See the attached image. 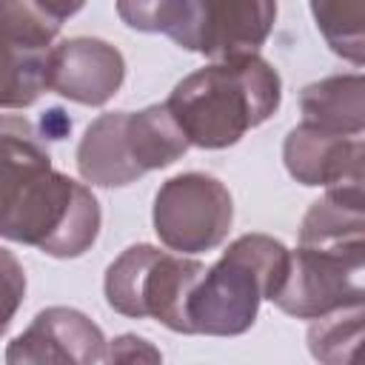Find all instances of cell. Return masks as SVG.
<instances>
[{"mask_svg": "<svg viewBox=\"0 0 365 365\" xmlns=\"http://www.w3.org/2000/svg\"><path fill=\"white\" fill-rule=\"evenodd\" d=\"M100 220L91 188L51 165L37 128L26 117H0V237L74 259L94 245Z\"/></svg>", "mask_w": 365, "mask_h": 365, "instance_id": "6da1fadb", "label": "cell"}, {"mask_svg": "<svg viewBox=\"0 0 365 365\" xmlns=\"http://www.w3.org/2000/svg\"><path fill=\"white\" fill-rule=\"evenodd\" d=\"M282 80L259 54L208 63L182 77L165 106L197 148H228L277 114Z\"/></svg>", "mask_w": 365, "mask_h": 365, "instance_id": "7a4b0ae2", "label": "cell"}, {"mask_svg": "<svg viewBox=\"0 0 365 365\" xmlns=\"http://www.w3.org/2000/svg\"><path fill=\"white\" fill-rule=\"evenodd\" d=\"M288 268V248L268 234L237 237L222 257L205 268L185 299L188 334L240 336L259 311L262 299H274Z\"/></svg>", "mask_w": 365, "mask_h": 365, "instance_id": "3957f363", "label": "cell"}, {"mask_svg": "<svg viewBox=\"0 0 365 365\" xmlns=\"http://www.w3.org/2000/svg\"><path fill=\"white\" fill-rule=\"evenodd\" d=\"M128 29L163 31L180 48L205 54L214 63L257 54L268 40L277 3L271 0H154L117 3Z\"/></svg>", "mask_w": 365, "mask_h": 365, "instance_id": "277c9868", "label": "cell"}, {"mask_svg": "<svg viewBox=\"0 0 365 365\" xmlns=\"http://www.w3.org/2000/svg\"><path fill=\"white\" fill-rule=\"evenodd\" d=\"M205 265L191 257L160 251L140 242L125 248L106 268V302L131 319H157L177 334H188L185 299Z\"/></svg>", "mask_w": 365, "mask_h": 365, "instance_id": "5b68a950", "label": "cell"}, {"mask_svg": "<svg viewBox=\"0 0 365 365\" xmlns=\"http://www.w3.org/2000/svg\"><path fill=\"white\" fill-rule=\"evenodd\" d=\"M365 245L288 251V268L274 305L297 319H319L365 299Z\"/></svg>", "mask_w": 365, "mask_h": 365, "instance_id": "8992f818", "label": "cell"}, {"mask_svg": "<svg viewBox=\"0 0 365 365\" xmlns=\"http://www.w3.org/2000/svg\"><path fill=\"white\" fill-rule=\"evenodd\" d=\"M151 222L168 251H177L180 257L202 254L222 245L228 237L234 200L217 177L185 171L160 185L154 194Z\"/></svg>", "mask_w": 365, "mask_h": 365, "instance_id": "52a82bcc", "label": "cell"}, {"mask_svg": "<svg viewBox=\"0 0 365 365\" xmlns=\"http://www.w3.org/2000/svg\"><path fill=\"white\" fill-rule=\"evenodd\" d=\"M106 334L83 311L51 305L6 345V365H97Z\"/></svg>", "mask_w": 365, "mask_h": 365, "instance_id": "ba28073f", "label": "cell"}, {"mask_svg": "<svg viewBox=\"0 0 365 365\" xmlns=\"http://www.w3.org/2000/svg\"><path fill=\"white\" fill-rule=\"evenodd\" d=\"M125 80V60L117 46L100 37H68L51 46L46 88L80 106H106Z\"/></svg>", "mask_w": 365, "mask_h": 365, "instance_id": "9c48e42d", "label": "cell"}, {"mask_svg": "<svg viewBox=\"0 0 365 365\" xmlns=\"http://www.w3.org/2000/svg\"><path fill=\"white\" fill-rule=\"evenodd\" d=\"M282 160L288 174L302 185L328 188H362V137H342L317 125L299 123L282 143Z\"/></svg>", "mask_w": 365, "mask_h": 365, "instance_id": "30bf717a", "label": "cell"}, {"mask_svg": "<svg viewBox=\"0 0 365 365\" xmlns=\"http://www.w3.org/2000/svg\"><path fill=\"white\" fill-rule=\"evenodd\" d=\"M77 171L100 188H120L143 177L125 140V111H106L88 123L77 145Z\"/></svg>", "mask_w": 365, "mask_h": 365, "instance_id": "8fae6325", "label": "cell"}, {"mask_svg": "<svg viewBox=\"0 0 365 365\" xmlns=\"http://www.w3.org/2000/svg\"><path fill=\"white\" fill-rule=\"evenodd\" d=\"M302 123L342 137H362L365 131V80L354 74H331L299 91Z\"/></svg>", "mask_w": 365, "mask_h": 365, "instance_id": "7c38bea8", "label": "cell"}, {"mask_svg": "<svg viewBox=\"0 0 365 365\" xmlns=\"http://www.w3.org/2000/svg\"><path fill=\"white\" fill-rule=\"evenodd\" d=\"M305 248H354L365 245V194L362 188H328L299 225Z\"/></svg>", "mask_w": 365, "mask_h": 365, "instance_id": "4fadbf2b", "label": "cell"}, {"mask_svg": "<svg viewBox=\"0 0 365 365\" xmlns=\"http://www.w3.org/2000/svg\"><path fill=\"white\" fill-rule=\"evenodd\" d=\"M125 140L143 174L165 168L188 151V140L174 123L165 103H154L140 111H125Z\"/></svg>", "mask_w": 365, "mask_h": 365, "instance_id": "5bb4252c", "label": "cell"}, {"mask_svg": "<svg viewBox=\"0 0 365 365\" xmlns=\"http://www.w3.org/2000/svg\"><path fill=\"white\" fill-rule=\"evenodd\" d=\"M48 51L0 31V108H26L46 91Z\"/></svg>", "mask_w": 365, "mask_h": 365, "instance_id": "9a60e30c", "label": "cell"}, {"mask_svg": "<svg viewBox=\"0 0 365 365\" xmlns=\"http://www.w3.org/2000/svg\"><path fill=\"white\" fill-rule=\"evenodd\" d=\"M83 3H34V0H0V31L37 46L51 48V40L63 29V23L77 14Z\"/></svg>", "mask_w": 365, "mask_h": 365, "instance_id": "2e32d148", "label": "cell"}, {"mask_svg": "<svg viewBox=\"0 0 365 365\" xmlns=\"http://www.w3.org/2000/svg\"><path fill=\"white\" fill-rule=\"evenodd\" d=\"M362 305L319 317L308 328V351L319 365H356L362 342Z\"/></svg>", "mask_w": 365, "mask_h": 365, "instance_id": "e0dca14e", "label": "cell"}, {"mask_svg": "<svg viewBox=\"0 0 365 365\" xmlns=\"http://www.w3.org/2000/svg\"><path fill=\"white\" fill-rule=\"evenodd\" d=\"M317 29L334 54L345 57L354 66H362L365 57V6L362 3H311Z\"/></svg>", "mask_w": 365, "mask_h": 365, "instance_id": "ac0fdd59", "label": "cell"}, {"mask_svg": "<svg viewBox=\"0 0 365 365\" xmlns=\"http://www.w3.org/2000/svg\"><path fill=\"white\" fill-rule=\"evenodd\" d=\"M23 299H26V271L11 251L0 248V336L9 331Z\"/></svg>", "mask_w": 365, "mask_h": 365, "instance_id": "d6986e66", "label": "cell"}, {"mask_svg": "<svg viewBox=\"0 0 365 365\" xmlns=\"http://www.w3.org/2000/svg\"><path fill=\"white\" fill-rule=\"evenodd\" d=\"M103 365H163V354L145 336L120 334L106 345Z\"/></svg>", "mask_w": 365, "mask_h": 365, "instance_id": "ffe728a7", "label": "cell"}]
</instances>
